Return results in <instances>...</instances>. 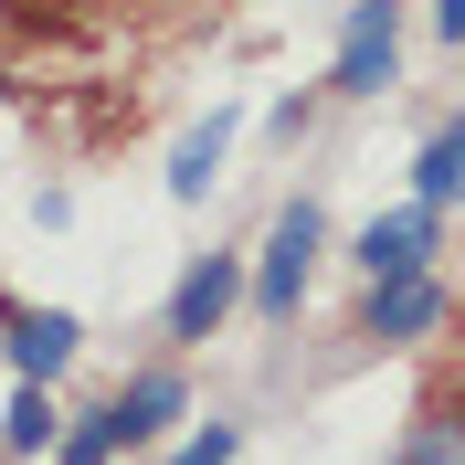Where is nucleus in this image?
<instances>
[{"label": "nucleus", "mask_w": 465, "mask_h": 465, "mask_svg": "<svg viewBox=\"0 0 465 465\" xmlns=\"http://www.w3.org/2000/svg\"><path fill=\"white\" fill-rule=\"evenodd\" d=\"M232 455H243V434H232V423H202V434L180 444L170 465H232Z\"/></svg>", "instance_id": "13"}, {"label": "nucleus", "mask_w": 465, "mask_h": 465, "mask_svg": "<svg viewBox=\"0 0 465 465\" xmlns=\"http://www.w3.org/2000/svg\"><path fill=\"white\" fill-rule=\"evenodd\" d=\"M64 444V412H54V381H11V412H0V455L32 465Z\"/></svg>", "instance_id": "9"}, {"label": "nucleus", "mask_w": 465, "mask_h": 465, "mask_svg": "<svg viewBox=\"0 0 465 465\" xmlns=\"http://www.w3.org/2000/svg\"><path fill=\"white\" fill-rule=\"evenodd\" d=\"M434 243H444V212L402 202V212H371L349 254H360V275H434Z\"/></svg>", "instance_id": "5"}, {"label": "nucleus", "mask_w": 465, "mask_h": 465, "mask_svg": "<svg viewBox=\"0 0 465 465\" xmlns=\"http://www.w3.org/2000/svg\"><path fill=\"white\" fill-rule=\"evenodd\" d=\"M434 328H444V286H434V275H371V296H360V339L412 349V339H434Z\"/></svg>", "instance_id": "6"}, {"label": "nucleus", "mask_w": 465, "mask_h": 465, "mask_svg": "<svg viewBox=\"0 0 465 465\" xmlns=\"http://www.w3.org/2000/svg\"><path fill=\"white\" fill-rule=\"evenodd\" d=\"M106 412H116V444H159L180 412H191V381H180L170 360H148V371L116 381V402H106Z\"/></svg>", "instance_id": "7"}, {"label": "nucleus", "mask_w": 465, "mask_h": 465, "mask_svg": "<svg viewBox=\"0 0 465 465\" xmlns=\"http://www.w3.org/2000/svg\"><path fill=\"white\" fill-rule=\"evenodd\" d=\"M381 465H465V412H423Z\"/></svg>", "instance_id": "11"}, {"label": "nucleus", "mask_w": 465, "mask_h": 465, "mask_svg": "<svg viewBox=\"0 0 465 465\" xmlns=\"http://www.w3.org/2000/svg\"><path fill=\"white\" fill-rule=\"evenodd\" d=\"M254 296V264L243 254H191L180 264V286H170V307H159V328H170L180 349H202V339H223V318Z\"/></svg>", "instance_id": "3"}, {"label": "nucleus", "mask_w": 465, "mask_h": 465, "mask_svg": "<svg viewBox=\"0 0 465 465\" xmlns=\"http://www.w3.org/2000/svg\"><path fill=\"white\" fill-rule=\"evenodd\" d=\"M74 349H85V318H74V307H0V360H11V381H64Z\"/></svg>", "instance_id": "4"}, {"label": "nucleus", "mask_w": 465, "mask_h": 465, "mask_svg": "<svg viewBox=\"0 0 465 465\" xmlns=\"http://www.w3.org/2000/svg\"><path fill=\"white\" fill-rule=\"evenodd\" d=\"M127 455V444H116V412L95 402V412H74V423H64V444H54V465H116Z\"/></svg>", "instance_id": "12"}, {"label": "nucleus", "mask_w": 465, "mask_h": 465, "mask_svg": "<svg viewBox=\"0 0 465 465\" xmlns=\"http://www.w3.org/2000/svg\"><path fill=\"white\" fill-rule=\"evenodd\" d=\"M402 85V0H349L339 54H328V95H391Z\"/></svg>", "instance_id": "2"}, {"label": "nucleus", "mask_w": 465, "mask_h": 465, "mask_svg": "<svg viewBox=\"0 0 465 465\" xmlns=\"http://www.w3.org/2000/svg\"><path fill=\"white\" fill-rule=\"evenodd\" d=\"M434 32H444V43H465V0H434Z\"/></svg>", "instance_id": "14"}, {"label": "nucleus", "mask_w": 465, "mask_h": 465, "mask_svg": "<svg viewBox=\"0 0 465 465\" xmlns=\"http://www.w3.org/2000/svg\"><path fill=\"white\" fill-rule=\"evenodd\" d=\"M318 254H328V212L296 191V202L275 212V232H264V254H254V296H243V307L286 328V318H296V296H307V264H318Z\"/></svg>", "instance_id": "1"}, {"label": "nucleus", "mask_w": 465, "mask_h": 465, "mask_svg": "<svg viewBox=\"0 0 465 465\" xmlns=\"http://www.w3.org/2000/svg\"><path fill=\"white\" fill-rule=\"evenodd\" d=\"M232 138H243V106H212L202 127H180V148H170V202H180V212L212 202V180H223Z\"/></svg>", "instance_id": "8"}, {"label": "nucleus", "mask_w": 465, "mask_h": 465, "mask_svg": "<svg viewBox=\"0 0 465 465\" xmlns=\"http://www.w3.org/2000/svg\"><path fill=\"white\" fill-rule=\"evenodd\" d=\"M412 202L423 212H455L465 202V116H444L434 138L412 148Z\"/></svg>", "instance_id": "10"}]
</instances>
